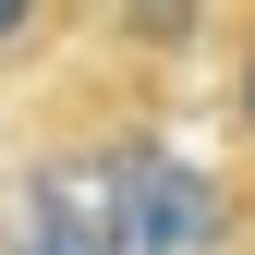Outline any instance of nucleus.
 <instances>
[{"label":"nucleus","mask_w":255,"mask_h":255,"mask_svg":"<svg viewBox=\"0 0 255 255\" xmlns=\"http://www.w3.org/2000/svg\"><path fill=\"white\" fill-rule=\"evenodd\" d=\"M219 182L195 170V158H170V146H110L98 158V255H207L219 243Z\"/></svg>","instance_id":"f257e3e1"},{"label":"nucleus","mask_w":255,"mask_h":255,"mask_svg":"<svg viewBox=\"0 0 255 255\" xmlns=\"http://www.w3.org/2000/svg\"><path fill=\"white\" fill-rule=\"evenodd\" d=\"M0 255H98V182H85V170H37L12 195Z\"/></svg>","instance_id":"f03ea898"},{"label":"nucleus","mask_w":255,"mask_h":255,"mask_svg":"<svg viewBox=\"0 0 255 255\" xmlns=\"http://www.w3.org/2000/svg\"><path fill=\"white\" fill-rule=\"evenodd\" d=\"M231 122H243V146H255V49H243V73H231Z\"/></svg>","instance_id":"7ed1b4c3"},{"label":"nucleus","mask_w":255,"mask_h":255,"mask_svg":"<svg viewBox=\"0 0 255 255\" xmlns=\"http://www.w3.org/2000/svg\"><path fill=\"white\" fill-rule=\"evenodd\" d=\"M37 37V12H24V0H0V49H24Z\"/></svg>","instance_id":"20e7f679"}]
</instances>
